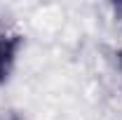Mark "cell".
Wrapping results in <instances>:
<instances>
[{
  "label": "cell",
  "instance_id": "cell-1",
  "mask_svg": "<svg viewBox=\"0 0 122 120\" xmlns=\"http://www.w3.org/2000/svg\"><path fill=\"white\" fill-rule=\"evenodd\" d=\"M16 45H19V38H5V35H0V82L7 78L10 68H12Z\"/></svg>",
  "mask_w": 122,
  "mask_h": 120
}]
</instances>
